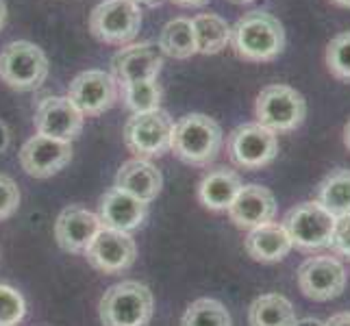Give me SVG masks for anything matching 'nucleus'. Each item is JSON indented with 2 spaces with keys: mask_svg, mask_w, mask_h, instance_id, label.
<instances>
[{
  "mask_svg": "<svg viewBox=\"0 0 350 326\" xmlns=\"http://www.w3.org/2000/svg\"><path fill=\"white\" fill-rule=\"evenodd\" d=\"M231 46L244 62H274L285 48V29L268 11H248L231 27Z\"/></svg>",
  "mask_w": 350,
  "mask_h": 326,
  "instance_id": "nucleus-1",
  "label": "nucleus"
},
{
  "mask_svg": "<svg viewBox=\"0 0 350 326\" xmlns=\"http://www.w3.org/2000/svg\"><path fill=\"white\" fill-rule=\"evenodd\" d=\"M222 141V128L213 118L204 113H187L174 124L170 150L183 163L204 167L215 161Z\"/></svg>",
  "mask_w": 350,
  "mask_h": 326,
  "instance_id": "nucleus-2",
  "label": "nucleus"
},
{
  "mask_svg": "<svg viewBox=\"0 0 350 326\" xmlns=\"http://www.w3.org/2000/svg\"><path fill=\"white\" fill-rule=\"evenodd\" d=\"M103 326H146L152 318V294L139 281H122L100 298Z\"/></svg>",
  "mask_w": 350,
  "mask_h": 326,
  "instance_id": "nucleus-3",
  "label": "nucleus"
},
{
  "mask_svg": "<svg viewBox=\"0 0 350 326\" xmlns=\"http://www.w3.org/2000/svg\"><path fill=\"white\" fill-rule=\"evenodd\" d=\"M257 124L270 128L272 133H289L296 131L307 118V100L305 96L292 85L274 83L263 87L255 103Z\"/></svg>",
  "mask_w": 350,
  "mask_h": 326,
  "instance_id": "nucleus-4",
  "label": "nucleus"
},
{
  "mask_svg": "<svg viewBox=\"0 0 350 326\" xmlns=\"http://www.w3.org/2000/svg\"><path fill=\"white\" fill-rule=\"evenodd\" d=\"M48 77V57L33 42H11L0 53V81L18 92H33Z\"/></svg>",
  "mask_w": 350,
  "mask_h": 326,
  "instance_id": "nucleus-5",
  "label": "nucleus"
},
{
  "mask_svg": "<svg viewBox=\"0 0 350 326\" xmlns=\"http://www.w3.org/2000/svg\"><path fill=\"white\" fill-rule=\"evenodd\" d=\"M142 9L133 0H103L90 16V31L100 44L124 46L137 38Z\"/></svg>",
  "mask_w": 350,
  "mask_h": 326,
  "instance_id": "nucleus-6",
  "label": "nucleus"
},
{
  "mask_svg": "<svg viewBox=\"0 0 350 326\" xmlns=\"http://www.w3.org/2000/svg\"><path fill=\"white\" fill-rule=\"evenodd\" d=\"M174 122L163 109L133 113L124 126V144L137 159H152L170 150Z\"/></svg>",
  "mask_w": 350,
  "mask_h": 326,
  "instance_id": "nucleus-7",
  "label": "nucleus"
},
{
  "mask_svg": "<svg viewBox=\"0 0 350 326\" xmlns=\"http://www.w3.org/2000/svg\"><path fill=\"white\" fill-rule=\"evenodd\" d=\"M283 226L292 239V246L298 250H320L331 246L335 217L322 207L318 200L296 204L294 209H289Z\"/></svg>",
  "mask_w": 350,
  "mask_h": 326,
  "instance_id": "nucleus-8",
  "label": "nucleus"
},
{
  "mask_svg": "<svg viewBox=\"0 0 350 326\" xmlns=\"http://www.w3.org/2000/svg\"><path fill=\"white\" fill-rule=\"evenodd\" d=\"M226 150L237 167L259 170L270 165L279 154V135L257 122H248L228 135Z\"/></svg>",
  "mask_w": 350,
  "mask_h": 326,
  "instance_id": "nucleus-9",
  "label": "nucleus"
},
{
  "mask_svg": "<svg viewBox=\"0 0 350 326\" xmlns=\"http://www.w3.org/2000/svg\"><path fill=\"white\" fill-rule=\"evenodd\" d=\"M298 287L309 300L327 303L342 296L346 289V268L344 263L331 255L309 257L298 268Z\"/></svg>",
  "mask_w": 350,
  "mask_h": 326,
  "instance_id": "nucleus-10",
  "label": "nucleus"
},
{
  "mask_svg": "<svg viewBox=\"0 0 350 326\" xmlns=\"http://www.w3.org/2000/svg\"><path fill=\"white\" fill-rule=\"evenodd\" d=\"M83 116L68 96H46L35 109V131L59 141H72L83 131Z\"/></svg>",
  "mask_w": 350,
  "mask_h": 326,
  "instance_id": "nucleus-11",
  "label": "nucleus"
},
{
  "mask_svg": "<svg viewBox=\"0 0 350 326\" xmlns=\"http://www.w3.org/2000/svg\"><path fill=\"white\" fill-rule=\"evenodd\" d=\"M85 257L103 274H120L129 270L137 259L135 239L129 233L111 231V228H100L98 235L94 237L90 248L85 250Z\"/></svg>",
  "mask_w": 350,
  "mask_h": 326,
  "instance_id": "nucleus-12",
  "label": "nucleus"
},
{
  "mask_svg": "<svg viewBox=\"0 0 350 326\" xmlns=\"http://www.w3.org/2000/svg\"><path fill=\"white\" fill-rule=\"evenodd\" d=\"M68 98L83 116H100L118 100V83L103 70H85L70 83Z\"/></svg>",
  "mask_w": 350,
  "mask_h": 326,
  "instance_id": "nucleus-13",
  "label": "nucleus"
},
{
  "mask_svg": "<svg viewBox=\"0 0 350 326\" xmlns=\"http://www.w3.org/2000/svg\"><path fill=\"white\" fill-rule=\"evenodd\" d=\"M72 159V144L46 135H33L20 150V165L29 176L48 178L62 172Z\"/></svg>",
  "mask_w": 350,
  "mask_h": 326,
  "instance_id": "nucleus-14",
  "label": "nucleus"
},
{
  "mask_svg": "<svg viewBox=\"0 0 350 326\" xmlns=\"http://www.w3.org/2000/svg\"><path fill=\"white\" fill-rule=\"evenodd\" d=\"M163 68V57L159 48L150 42L131 44L118 51L111 59V72L120 87L135 81H150L159 77Z\"/></svg>",
  "mask_w": 350,
  "mask_h": 326,
  "instance_id": "nucleus-15",
  "label": "nucleus"
},
{
  "mask_svg": "<svg viewBox=\"0 0 350 326\" xmlns=\"http://www.w3.org/2000/svg\"><path fill=\"white\" fill-rule=\"evenodd\" d=\"M103 228L100 217L79 207V204H70L62 213H59L55 222V237L57 244L62 246L66 252H85L94 237L98 235Z\"/></svg>",
  "mask_w": 350,
  "mask_h": 326,
  "instance_id": "nucleus-16",
  "label": "nucleus"
},
{
  "mask_svg": "<svg viewBox=\"0 0 350 326\" xmlns=\"http://www.w3.org/2000/svg\"><path fill=\"white\" fill-rule=\"evenodd\" d=\"M148 215V204L139 198L126 194V191L111 187L105 191L98 204V217L103 228L111 231L131 233L133 228H139Z\"/></svg>",
  "mask_w": 350,
  "mask_h": 326,
  "instance_id": "nucleus-17",
  "label": "nucleus"
},
{
  "mask_svg": "<svg viewBox=\"0 0 350 326\" xmlns=\"http://www.w3.org/2000/svg\"><path fill=\"white\" fill-rule=\"evenodd\" d=\"M276 215V198L268 187L261 185H244L237 198L228 207V217L237 228H257L261 224L274 222Z\"/></svg>",
  "mask_w": 350,
  "mask_h": 326,
  "instance_id": "nucleus-18",
  "label": "nucleus"
},
{
  "mask_svg": "<svg viewBox=\"0 0 350 326\" xmlns=\"http://www.w3.org/2000/svg\"><path fill=\"white\" fill-rule=\"evenodd\" d=\"M163 176L148 159H131L122 163L116 176V187L139 198L142 202H152L161 191Z\"/></svg>",
  "mask_w": 350,
  "mask_h": 326,
  "instance_id": "nucleus-19",
  "label": "nucleus"
},
{
  "mask_svg": "<svg viewBox=\"0 0 350 326\" xmlns=\"http://www.w3.org/2000/svg\"><path fill=\"white\" fill-rule=\"evenodd\" d=\"M246 252L261 263H276L283 261L292 252V239H289L285 226L279 222H268L257 228H250L246 235Z\"/></svg>",
  "mask_w": 350,
  "mask_h": 326,
  "instance_id": "nucleus-20",
  "label": "nucleus"
},
{
  "mask_svg": "<svg viewBox=\"0 0 350 326\" xmlns=\"http://www.w3.org/2000/svg\"><path fill=\"white\" fill-rule=\"evenodd\" d=\"M241 185V178L237 172L228 167H215L198 185V200L211 211H228V207L237 198Z\"/></svg>",
  "mask_w": 350,
  "mask_h": 326,
  "instance_id": "nucleus-21",
  "label": "nucleus"
},
{
  "mask_svg": "<svg viewBox=\"0 0 350 326\" xmlns=\"http://www.w3.org/2000/svg\"><path fill=\"white\" fill-rule=\"evenodd\" d=\"M296 309L281 294H263L248 309L250 326H296Z\"/></svg>",
  "mask_w": 350,
  "mask_h": 326,
  "instance_id": "nucleus-22",
  "label": "nucleus"
},
{
  "mask_svg": "<svg viewBox=\"0 0 350 326\" xmlns=\"http://www.w3.org/2000/svg\"><path fill=\"white\" fill-rule=\"evenodd\" d=\"M191 27L196 33L198 55H218L226 44H231V24L218 14H200L191 18Z\"/></svg>",
  "mask_w": 350,
  "mask_h": 326,
  "instance_id": "nucleus-23",
  "label": "nucleus"
},
{
  "mask_svg": "<svg viewBox=\"0 0 350 326\" xmlns=\"http://www.w3.org/2000/svg\"><path fill=\"white\" fill-rule=\"evenodd\" d=\"M159 51L172 59H189L198 55L196 33L191 27V20L174 18L165 24L159 35Z\"/></svg>",
  "mask_w": 350,
  "mask_h": 326,
  "instance_id": "nucleus-24",
  "label": "nucleus"
},
{
  "mask_svg": "<svg viewBox=\"0 0 350 326\" xmlns=\"http://www.w3.org/2000/svg\"><path fill=\"white\" fill-rule=\"evenodd\" d=\"M318 202L327 209L335 220L350 213V170L331 172L327 178L320 183L318 189Z\"/></svg>",
  "mask_w": 350,
  "mask_h": 326,
  "instance_id": "nucleus-25",
  "label": "nucleus"
},
{
  "mask_svg": "<svg viewBox=\"0 0 350 326\" xmlns=\"http://www.w3.org/2000/svg\"><path fill=\"white\" fill-rule=\"evenodd\" d=\"M180 326H231V313L220 300L198 298L185 309Z\"/></svg>",
  "mask_w": 350,
  "mask_h": 326,
  "instance_id": "nucleus-26",
  "label": "nucleus"
},
{
  "mask_svg": "<svg viewBox=\"0 0 350 326\" xmlns=\"http://www.w3.org/2000/svg\"><path fill=\"white\" fill-rule=\"evenodd\" d=\"M161 85L157 83V79L150 81H135L122 85V98L126 109H131L133 113H148L159 109L161 105Z\"/></svg>",
  "mask_w": 350,
  "mask_h": 326,
  "instance_id": "nucleus-27",
  "label": "nucleus"
},
{
  "mask_svg": "<svg viewBox=\"0 0 350 326\" xmlns=\"http://www.w3.org/2000/svg\"><path fill=\"white\" fill-rule=\"evenodd\" d=\"M324 62L335 79L350 83V31L337 33L327 44Z\"/></svg>",
  "mask_w": 350,
  "mask_h": 326,
  "instance_id": "nucleus-28",
  "label": "nucleus"
},
{
  "mask_svg": "<svg viewBox=\"0 0 350 326\" xmlns=\"http://www.w3.org/2000/svg\"><path fill=\"white\" fill-rule=\"evenodd\" d=\"M27 313V303L18 289L0 285V326H18Z\"/></svg>",
  "mask_w": 350,
  "mask_h": 326,
  "instance_id": "nucleus-29",
  "label": "nucleus"
},
{
  "mask_svg": "<svg viewBox=\"0 0 350 326\" xmlns=\"http://www.w3.org/2000/svg\"><path fill=\"white\" fill-rule=\"evenodd\" d=\"M20 207L18 183L7 174H0V222L11 217Z\"/></svg>",
  "mask_w": 350,
  "mask_h": 326,
  "instance_id": "nucleus-30",
  "label": "nucleus"
},
{
  "mask_svg": "<svg viewBox=\"0 0 350 326\" xmlns=\"http://www.w3.org/2000/svg\"><path fill=\"white\" fill-rule=\"evenodd\" d=\"M331 248L350 259V213L344 215V217H337V220H335Z\"/></svg>",
  "mask_w": 350,
  "mask_h": 326,
  "instance_id": "nucleus-31",
  "label": "nucleus"
},
{
  "mask_svg": "<svg viewBox=\"0 0 350 326\" xmlns=\"http://www.w3.org/2000/svg\"><path fill=\"white\" fill-rule=\"evenodd\" d=\"M324 326H350V311H342V313H335L331 316Z\"/></svg>",
  "mask_w": 350,
  "mask_h": 326,
  "instance_id": "nucleus-32",
  "label": "nucleus"
},
{
  "mask_svg": "<svg viewBox=\"0 0 350 326\" xmlns=\"http://www.w3.org/2000/svg\"><path fill=\"white\" fill-rule=\"evenodd\" d=\"M170 3H174V5H178V7H194V9H198V7H204L209 3V0H170Z\"/></svg>",
  "mask_w": 350,
  "mask_h": 326,
  "instance_id": "nucleus-33",
  "label": "nucleus"
},
{
  "mask_svg": "<svg viewBox=\"0 0 350 326\" xmlns=\"http://www.w3.org/2000/svg\"><path fill=\"white\" fill-rule=\"evenodd\" d=\"M7 144H9V133L5 128V124L0 122V152H3L7 148Z\"/></svg>",
  "mask_w": 350,
  "mask_h": 326,
  "instance_id": "nucleus-34",
  "label": "nucleus"
},
{
  "mask_svg": "<svg viewBox=\"0 0 350 326\" xmlns=\"http://www.w3.org/2000/svg\"><path fill=\"white\" fill-rule=\"evenodd\" d=\"M296 326H324V322H320L318 318H303L296 322Z\"/></svg>",
  "mask_w": 350,
  "mask_h": 326,
  "instance_id": "nucleus-35",
  "label": "nucleus"
},
{
  "mask_svg": "<svg viewBox=\"0 0 350 326\" xmlns=\"http://www.w3.org/2000/svg\"><path fill=\"white\" fill-rule=\"evenodd\" d=\"M5 22H7V5H5V0H0V31H3Z\"/></svg>",
  "mask_w": 350,
  "mask_h": 326,
  "instance_id": "nucleus-36",
  "label": "nucleus"
},
{
  "mask_svg": "<svg viewBox=\"0 0 350 326\" xmlns=\"http://www.w3.org/2000/svg\"><path fill=\"white\" fill-rule=\"evenodd\" d=\"M133 3H137V5H146V7H159L163 0H133Z\"/></svg>",
  "mask_w": 350,
  "mask_h": 326,
  "instance_id": "nucleus-37",
  "label": "nucleus"
},
{
  "mask_svg": "<svg viewBox=\"0 0 350 326\" xmlns=\"http://www.w3.org/2000/svg\"><path fill=\"white\" fill-rule=\"evenodd\" d=\"M344 144H346V148L350 150V120H348V124L344 126Z\"/></svg>",
  "mask_w": 350,
  "mask_h": 326,
  "instance_id": "nucleus-38",
  "label": "nucleus"
},
{
  "mask_svg": "<svg viewBox=\"0 0 350 326\" xmlns=\"http://www.w3.org/2000/svg\"><path fill=\"white\" fill-rule=\"evenodd\" d=\"M333 5L337 7H344V9H350V0H331Z\"/></svg>",
  "mask_w": 350,
  "mask_h": 326,
  "instance_id": "nucleus-39",
  "label": "nucleus"
},
{
  "mask_svg": "<svg viewBox=\"0 0 350 326\" xmlns=\"http://www.w3.org/2000/svg\"><path fill=\"white\" fill-rule=\"evenodd\" d=\"M228 3H233V5H250V3H255V0H228Z\"/></svg>",
  "mask_w": 350,
  "mask_h": 326,
  "instance_id": "nucleus-40",
  "label": "nucleus"
}]
</instances>
